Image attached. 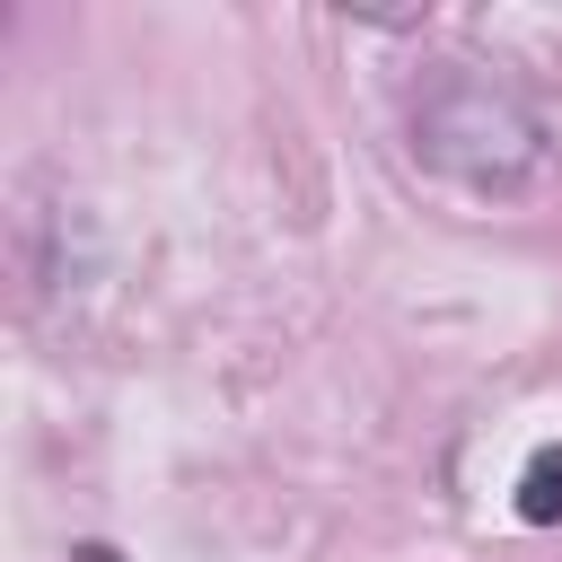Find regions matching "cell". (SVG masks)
Returning a JSON list of instances; mask_svg holds the SVG:
<instances>
[{
    "label": "cell",
    "instance_id": "6da1fadb",
    "mask_svg": "<svg viewBox=\"0 0 562 562\" xmlns=\"http://www.w3.org/2000/svg\"><path fill=\"white\" fill-rule=\"evenodd\" d=\"M413 140H422L430 167H448L457 184H483V193L527 184L536 158H544V123L527 114V97L501 88V79H483V70H448V79L422 97Z\"/></svg>",
    "mask_w": 562,
    "mask_h": 562
},
{
    "label": "cell",
    "instance_id": "7a4b0ae2",
    "mask_svg": "<svg viewBox=\"0 0 562 562\" xmlns=\"http://www.w3.org/2000/svg\"><path fill=\"white\" fill-rule=\"evenodd\" d=\"M518 518L527 527H553L562 518V448H536L527 474H518Z\"/></svg>",
    "mask_w": 562,
    "mask_h": 562
},
{
    "label": "cell",
    "instance_id": "3957f363",
    "mask_svg": "<svg viewBox=\"0 0 562 562\" xmlns=\"http://www.w3.org/2000/svg\"><path fill=\"white\" fill-rule=\"evenodd\" d=\"M70 562H123L114 544H70Z\"/></svg>",
    "mask_w": 562,
    "mask_h": 562
}]
</instances>
